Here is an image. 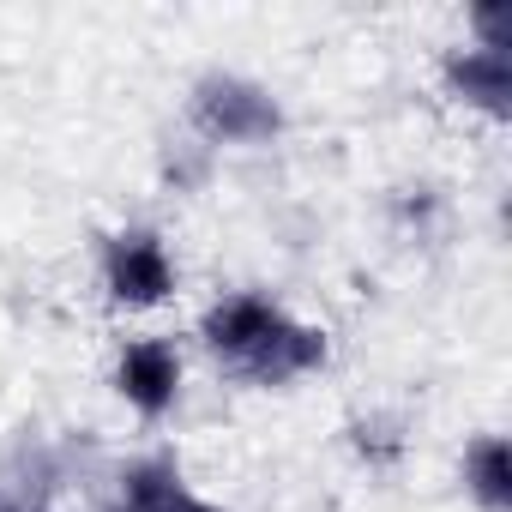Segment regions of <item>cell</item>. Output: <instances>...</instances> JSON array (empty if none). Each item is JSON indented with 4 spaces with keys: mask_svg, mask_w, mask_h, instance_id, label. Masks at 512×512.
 Listing matches in <instances>:
<instances>
[{
    "mask_svg": "<svg viewBox=\"0 0 512 512\" xmlns=\"http://www.w3.org/2000/svg\"><path fill=\"white\" fill-rule=\"evenodd\" d=\"M476 31H482V49L488 55H506L512 49V7H482L476 13Z\"/></svg>",
    "mask_w": 512,
    "mask_h": 512,
    "instance_id": "9c48e42d",
    "label": "cell"
},
{
    "mask_svg": "<svg viewBox=\"0 0 512 512\" xmlns=\"http://www.w3.org/2000/svg\"><path fill=\"white\" fill-rule=\"evenodd\" d=\"M193 121H199V133H211V139H235V145L272 139V133L284 127L278 103H272L260 85L229 79V73H205V79H199V91H193Z\"/></svg>",
    "mask_w": 512,
    "mask_h": 512,
    "instance_id": "6da1fadb",
    "label": "cell"
},
{
    "mask_svg": "<svg viewBox=\"0 0 512 512\" xmlns=\"http://www.w3.org/2000/svg\"><path fill=\"white\" fill-rule=\"evenodd\" d=\"M320 362H326V338H320V332H308V326L278 320V326L266 332V344L253 350L235 374L260 380V386H284V380H296V374H308V368H320Z\"/></svg>",
    "mask_w": 512,
    "mask_h": 512,
    "instance_id": "277c9868",
    "label": "cell"
},
{
    "mask_svg": "<svg viewBox=\"0 0 512 512\" xmlns=\"http://www.w3.org/2000/svg\"><path fill=\"white\" fill-rule=\"evenodd\" d=\"M169 284H175V272H169V253H163L157 235H121L109 247V290H115V302L151 308V302L169 296Z\"/></svg>",
    "mask_w": 512,
    "mask_h": 512,
    "instance_id": "7a4b0ae2",
    "label": "cell"
},
{
    "mask_svg": "<svg viewBox=\"0 0 512 512\" xmlns=\"http://www.w3.org/2000/svg\"><path fill=\"white\" fill-rule=\"evenodd\" d=\"M0 512H13V500H7V494H0Z\"/></svg>",
    "mask_w": 512,
    "mask_h": 512,
    "instance_id": "30bf717a",
    "label": "cell"
},
{
    "mask_svg": "<svg viewBox=\"0 0 512 512\" xmlns=\"http://www.w3.org/2000/svg\"><path fill=\"white\" fill-rule=\"evenodd\" d=\"M121 512H133V506H121Z\"/></svg>",
    "mask_w": 512,
    "mask_h": 512,
    "instance_id": "8fae6325",
    "label": "cell"
},
{
    "mask_svg": "<svg viewBox=\"0 0 512 512\" xmlns=\"http://www.w3.org/2000/svg\"><path fill=\"white\" fill-rule=\"evenodd\" d=\"M175 380H181V362H175L169 344H157V338L127 344V356H121V392H127L145 416H157V410L175 404Z\"/></svg>",
    "mask_w": 512,
    "mask_h": 512,
    "instance_id": "5b68a950",
    "label": "cell"
},
{
    "mask_svg": "<svg viewBox=\"0 0 512 512\" xmlns=\"http://www.w3.org/2000/svg\"><path fill=\"white\" fill-rule=\"evenodd\" d=\"M470 494L488 512H506L512 506V458H506V440H476L470 446Z\"/></svg>",
    "mask_w": 512,
    "mask_h": 512,
    "instance_id": "ba28073f",
    "label": "cell"
},
{
    "mask_svg": "<svg viewBox=\"0 0 512 512\" xmlns=\"http://www.w3.org/2000/svg\"><path fill=\"white\" fill-rule=\"evenodd\" d=\"M446 79H452L458 97H470V103H482V109H494V115H506V103H512V61H506V55L464 49V55L446 61Z\"/></svg>",
    "mask_w": 512,
    "mask_h": 512,
    "instance_id": "8992f818",
    "label": "cell"
},
{
    "mask_svg": "<svg viewBox=\"0 0 512 512\" xmlns=\"http://www.w3.org/2000/svg\"><path fill=\"white\" fill-rule=\"evenodd\" d=\"M121 506H133V512H217V506H205V500H193V494L181 488V476H175L169 458L133 464V470H127V500H121Z\"/></svg>",
    "mask_w": 512,
    "mask_h": 512,
    "instance_id": "52a82bcc",
    "label": "cell"
},
{
    "mask_svg": "<svg viewBox=\"0 0 512 512\" xmlns=\"http://www.w3.org/2000/svg\"><path fill=\"white\" fill-rule=\"evenodd\" d=\"M284 314L266 302V296H229L223 308H211V320H205V344L223 356V368H241L253 350L266 344V332L278 326Z\"/></svg>",
    "mask_w": 512,
    "mask_h": 512,
    "instance_id": "3957f363",
    "label": "cell"
}]
</instances>
